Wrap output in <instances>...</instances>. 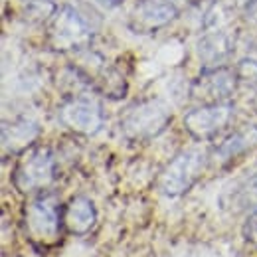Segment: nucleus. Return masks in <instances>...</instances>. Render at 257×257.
Wrapping results in <instances>:
<instances>
[{"mask_svg":"<svg viewBox=\"0 0 257 257\" xmlns=\"http://www.w3.org/2000/svg\"><path fill=\"white\" fill-rule=\"evenodd\" d=\"M24 229L34 245L52 247L60 241L64 227V208L52 192L36 194L24 208Z\"/></svg>","mask_w":257,"mask_h":257,"instance_id":"nucleus-1","label":"nucleus"},{"mask_svg":"<svg viewBox=\"0 0 257 257\" xmlns=\"http://www.w3.org/2000/svg\"><path fill=\"white\" fill-rule=\"evenodd\" d=\"M93 38V24L87 14L73 6L65 4L48 22V44L54 52L69 54L79 52L89 46Z\"/></svg>","mask_w":257,"mask_h":257,"instance_id":"nucleus-2","label":"nucleus"},{"mask_svg":"<svg viewBox=\"0 0 257 257\" xmlns=\"http://www.w3.org/2000/svg\"><path fill=\"white\" fill-rule=\"evenodd\" d=\"M56 178L54 153L48 147L32 145L26 149L14 166L12 184L20 194L44 192Z\"/></svg>","mask_w":257,"mask_h":257,"instance_id":"nucleus-3","label":"nucleus"},{"mask_svg":"<svg viewBox=\"0 0 257 257\" xmlns=\"http://www.w3.org/2000/svg\"><path fill=\"white\" fill-rule=\"evenodd\" d=\"M208 161L210 157L200 149H188L176 155L161 172L159 188L162 190V194L170 198L186 194L206 170Z\"/></svg>","mask_w":257,"mask_h":257,"instance_id":"nucleus-4","label":"nucleus"},{"mask_svg":"<svg viewBox=\"0 0 257 257\" xmlns=\"http://www.w3.org/2000/svg\"><path fill=\"white\" fill-rule=\"evenodd\" d=\"M170 123V111L161 101H141L131 105L121 117V131L131 141H149L161 135Z\"/></svg>","mask_w":257,"mask_h":257,"instance_id":"nucleus-5","label":"nucleus"},{"mask_svg":"<svg viewBox=\"0 0 257 257\" xmlns=\"http://www.w3.org/2000/svg\"><path fill=\"white\" fill-rule=\"evenodd\" d=\"M58 119L71 133L91 137L103 127L105 115L101 103L89 93H71L58 109Z\"/></svg>","mask_w":257,"mask_h":257,"instance_id":"nucleus-6","label":"nucleus"},{"mask_svg":"<svg viewBox=\"0 0 257 257\" xmlns=\"http://www.w3.org/2000/svg\"><path fill=\"white\" fill-rule=\"evenodd\" d=\"M174 0H137L127 14V28L137 36H151L178 18Z\"/></svg>","mask_w":257,"mask_h":257,"instance_id":"nucleus-7","label":"nucleus"},{"mask_svg":"<svg viewBox=\"0 0 257 257\" xmlns=\"http://www.w3.org/2000/svg\"><path fill=\"white\" fill-rule=\"evenodd\" d=\"M237 83H239L237 71H233L225 65L204 67V71L190 85V99L198 105L225 103L233 95Z\"/></svg>","mask_w":257,"mask_h":257,"instance_id":"nucleus-8","label":"nucleus"},{"mask_svg":"<svg viewBox=\"0 0 257 257\" xmlns=\"http://www.w3.org/2000/svg\"><path fill=\"white\" fill-rule=\"evenodd\" d=\"M233 119V107L225 103H214V105H198L190 109L182 123L184 128L192 135L196 141H214L218 139Z\"/></svg>","mask_w":257,"mask_h":257,"instance_id":"nucleus-9","label":"nucleus"},{"mask_svg":"<svg viewBox=\"0 0 257 257\" xmlns=\"http://www.w3.org/2000/svg\"><path fill=\"white\" fill-rule=\"evenodd\" d=\"M196 50H198V58L204 67H218V65H224L225 60L231 56L233 42L225 30L208 26L200 36Z\"/></svg>","mask_w":257,"mask_h":257,"instance_id":"nucleus-10","label":"nucleus"},{"mask_svg":"<svg viewBox=\"0 0 257 257\" xmlns=\"http://www.w3.org/2000/svg\"><path fill=\"white\" fill-rule=\"evenodd\" d=\"M97 222L93 202L85 196H75L64 206V227L73 235H85Z\"/></svg>","mask_w":257,"mask_h":257,"instance_id":"nucleus-11","label":"nucleus"},{"mask_svg":"<svg viewBox=\"0 0 257 257\" xmlns=\"http://www.w3.org/2000/svg\"><path fill=\"white\" fill-rule=\"evenodd\" d=\"M257 145V127L249 125V127L237 128L231 135H227L224 141L214 149V159L218 162H229L237 159L239 155L247 153L251 147Z\"/></svg>","mask_w":257,"mask_h":257,"instance_id":"nucleus-12","label":"nucleus"},{"mask_svg":"<svg viewBox=\"0 0 257 257\" xmlns=\"http://www.w3.org/2000/svg\"><path fill=\"white\" fill-rule=\"evenodd\" d=\"M40 128L30 121H14L2 123V149L4 153H24L30 149L38 137Z\"/></svg>","mask_w":257,"mask_h":257,"instance_id":"nucleus-13","label":"nucleus"},{"mask_svg":"<svg viewBox=\"0 0 257 257\" xmlns=\"http://www.w3.org/2000/svg\"><path fill=\"white\" fill-rule=\"evenodd\" d=\"M229 208L231 210H253L257 208V174L243 180L229 196Z\"/></svg>","mask_w":257,"mask_h":257,"instance_id":"nucleus-14","label":"nucleus"},{"mask_svg":"<svg viewBox=\"0 0 257 257\" xmlns=\"http://www.w3.org/2000/svg\"><path fill=\"white\" fill-rule=\"evenodd\" d=\"M24 18L36 24H48L52 16L58 12V6L54 0H26L24 4Z\"/></svg>","mask_w":257,"mask_h":257,"instance_id":"nucleus-15","label":"nucleus"},{"mask_svg":"<svg viewBox=\"0 0 257 257\" xmlns=\"http://www.w3.org/2000/svg\"><path fill=\"white\" fill-rule=\"evenodd\" d=\"M243 237H245L251 245L257 247V208H253V210L249 212V216H247V220H245V224H243Z\"/></svg>","mask_w":257,"mask_h":257,"instance_id":"nucleus-16","label":"nucleus"},{"mask_svg":"<svg viewBox=\"0 0 257 257\" xmlns=\"http://www.w3.org/2000/svg\"><path fill=\"white\" fill-rule=\"evenodd\" d=\"M182 2L190 8H204V10H208L214 4V0H182Z\"/></svg>","mask_w":257,"mask_h":257,"instance_id":"nucleus-17","label":"nucleus"},{"mask_svg":"<svg viewBox=\"0 0 257 257\" xmlns=\"http://www.w3.org/2000/svg\"><path fill=\"white\" fill-rule=\"evenodd\" d=\"M103 8H109V10H113V8H117L119 4H123L125 0H97Z\"/></svg>","mask_w":257,"mask_h":257,"instance_id":"nucleus-18","label":"nucleus"}]
</instances>
